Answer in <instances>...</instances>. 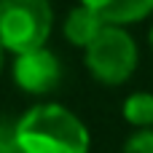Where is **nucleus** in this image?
<instances>
[{"label":"nucleus","mask_w":153,"mask_h":153,"mask_svg":"<svg viewBox=\"0 0 153 153\" xmlns=\"http://www.w3.org/2000/svg\"><path fill=\"white\" fill-rule=\"evenodd\" d=\"M22 153H89L91 134L86 124L59 102L32 105L13 124Z\"/></svg>","instance_id":"1"},{"label":"nucleus","mask_w":153,"mask_h":153,"mask_svg":"<svg viewBox=\"0 0 153 153\" xmlns=\"http://www.w3.org/2000/svg\"><path fill=\"white\" fill-rule=\"evenodd\" d=\"M83 62L97 83L121 86L134 75L140 65V48L137 40L126 32V27L105 24L97 38L83 48Z\"/></svg>","instance_id":"2"},{"label":"nucleus","mask_w":153,"mask_h":153,"mask_svg":"<svg viewBox=\"0 0 153 153\" xmlns=\"http://www.w3.org/2000/svg\"><path fill=\"white\" fill-rule=\"evenodd\" d=\"M54 30V8L48 0H0V46L24 54L46 46Z\"/></svg>","instance_id":"3"},{"label":"nucleus","mask_w":153,"mask_h":153,"mask_svg":"<svg viewBox=\"0 0 153 153\" xmlns=\"http://www.w3.org/2000/svg\"><path fill=\"white\" fill-rule=\"evenodd\" d=\"M11 75L22 91H27L32 97H43V94H51L59 89L62 62L51 48L40 46V48H32L24 54H13Z\"/></svg>","instance_id":"4"},{"label":"nucleus","mask_w":153,"mask_h":153,"mask_svg":"<svg viewBox=\"0 0 153 153\" xmlns=\"http://www.w3.org/2000/svg\"><path fill=\"white\" fill-rule=\"evenodd\" d=\"M105 24H137L153 13V0H81Z\"/></svg>","instance_id":"5"},{"label":"nucleus","mask_w":153,"mask_h":153,"mask_svg":"<svg viewBox=\"0 0 153 153\" xmlns=\"http://www.w3.org/2000/svg\"><path fill=\"white\" fill-rule=\"evenodd\" d=\"M105 27V22L91 11V8H86L83 3L81 5H75L70 13H67V19H65V38H67V43H73V46H78V48H86L94 38H97V32Z\"/></svg>","instance_id":"6"},{"label":"nucleus","mask_w":153,"mask_h":153,"mask_svg":"<svg viewBox=\"0 0 153 153\" xmlns=\"http://www.w3.org/2000/svg\"><path fill=\"white\" fill-rule=\"evenodd\" d=\"M126 124L134 129H153V91H134L124 100L121 108Z\"/></svg>","instance_id":"7"},{"label":"nucleus","mask_w":153,"mask_h":153,"mask_svg":"<svg viewBox=\"0 0 153 153\" xmlns=\"http://www.w3.org/2000/svg\"><path fill=\"white\" fill-rule=\"evenodd\" d=\"M121 153H153V129H134Z\"/></svg>","instance_id":"8"},{"label":"nucleus","mask_w":153,"mask_h":153,"mask_svg":"<svg viewBox=\"0 0 153 153\" xmlns=\"http://www.w3.org/2000/svg\"><path fill=\"white\" fill-rule=\"evenodd\" d=\"M0 153H22L16 145L13 124H8V121H0Z\"/></svg>","instance_id":"9"},{"label":"nucleus","mask_w":153,"mask_h":153,"mask_svg":"<svg viewBox=\"0 0 153 153\" xmlns=\"http://www.w3.org/2000/svg\"><path fill=\"white\" fill-rule=\"evenodd\" d=\"M148 43H151V51H153V27H151V32H148Z\"/></svg>","instance_id":"10"},{"label":"nucleus","mask_w":153,"mask_h":153,"mask_svg":"<svg viewBox=\"0 0 153 153\" xmlns=\"http://www.w3.org/2000/svg\"><path fill=\"white\" fill-rule=\"evenodd\" d=\"M3 51H5V48L0 46V73H3Z\"/></svg>","instance_id":"11"}]
</instances>
